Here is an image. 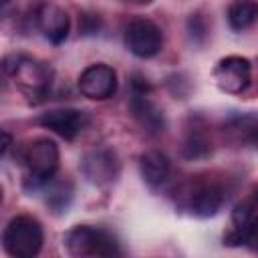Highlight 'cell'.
Masks as SVG:
<instances>
[{
	"label": "cell",
	"instance_id": "6da1fadb",
	"mask_svg": "<svg viewBox=\"0 0 258 258\" xmlns=\"http://www.w3.org/2000/svg\"><path fill=\"white\" fill-rule=\"evenodd\" d=\"M0 67L16 81L18 89L28 97V101L38 103L50 93L52 69L46 62L26 54H10L2 60Z\"/></svg>",
	"mask_w": 258,
	"mask_h": 258
},
{
	"label": "cell",
	"instance_id": "7a4b0ae2",
	"mask_svg": "<svg viewBox=\"0 0 258 258\" xmlns=\"http://www.w3.org/2000/svg\"><path fill=\"white\" fill-rule=\"evenodd\" d=\"M0 242L6 254L14 258H32L40 252L44 242L42 226L32 216H16L6 224Z\"/></svg>",
	"mask_w": 258,
	"mask_h": 258
},
{
	"label": "cell",
	"instance_id": "3957f363",
	"mask_svg": "<svg viewBox=\"0 0 258 258\" xmlns=\"http://www.w3.org/2000/svg\"><path fill=\"white\" fill-rule=\"evenodd\" d=\"M64 248L75 258L119 256L121 248L115 236L95 226H75L64 234Z\"/></svg>",
	"mask_w": 258,
	"mask_h": 258
},
{
	"label": "cell",
	"instance_id": "277c9868",
	"mask_svg": "<svg viewBox=\"0 0 258 258\" xmlns=\"http://www.w3.org/2000/svg\"><path fill=\"white\" fill-rule=\"evenodd\" d=\"M26 185L38 187L48 183L58 169V147L52 139H34L24 151Z\"/></svg>",
	"mask_w": 258,
	"mask_h": 258
},
{
	"label": "cell",
	"instance_id": "5b68a950",
	"mask_svg": "<svg viewBox=\"0 0 258 258\" xmlns=\"http://www.w3.org/2000/svg\"><path fill=\"white\" fill-rule=\"evenodd\" d=\"M125 46L139 58H151L163 46L161 28L147 18H135L125 28Z\"/></svg>",
	"mask_w": 258,
	"mask_h": 258
},
{
	"label": "cell",
	"instance_id": "8992f818",
	"mask_svg": "<svg viewBox=\"0 0 258 258\" xmlns=\"http://www.w3.org/2000/svg\"><path fill=\"white\" fill-rule=\"evenodd\" d=\"M214 83L220 91L240 95L252 83V62L244 56H226L214 69Z\"/></svg>",
	"mask_w": 258,
	"mask_h": 258
},
{
	"label": "cell",
	"instance_id": "52a82bcc",
	"mask_svg": "<svg viewBox=\"0 0 258 258\" xmlns=\"http://www.w3.org/2000/svg\"><path fill=\"white\" fill-rule=\"evenodd\" d=\"M79 91L93 101H105L117 91V73L105 62L89 64L79 77Z\"/></svg>",
	"mask_w": 258,
	"mask_h": 258
},
{
	"label": "cell",
	"instance_id": "ba28073f",
	"mask_svg": "<svg viewBox=\"0 0 258 258\" xmlns=\"http://www.w3.org/2000/svg\"><path fill=\"white\" fill-rule=\"evenodd\" d=\"M81 171L87 181H91L95 185H105L117 177L119 161L111 149H105V147L93 149V151L85 153V157L81 161Z\"/></svg>",
	"mask_w": 258,
	"mask_h": 258
},
{
	"label": "cell",
	"instance_id": "9c48e42d",
	"mask_svg": "<svg viewBox=\"0 0 258 258\" xmlns=\"http://www.w3.org/2000/svg\"><path fill=\"white\" fill-rule=\"evenodd\" d=\"M133 87V95H131V111L135 115V119L149 131V133H159L165 127V119L163 113L149 101L147 97V89L149 85L141 79H133L131 83Z\"/></svg>",
	"mask_w": 258,
	"mask_h": 258
},
{
	"label": "cell",
	"instance_id": "30bf717a",
	"mask_svg": "<svg viewBox=\"0 0 258 258\" xmlns=\"http://www.w3.org/2000/svg\"><path fill=\"white\" fill-rule=\"evenodd\" d=\"M36 26L52 44H60L67 40L71 30V18L64 8L52 2H42L36 8Z\"/></svg>",
	"mask_w": 258,
	"mask_h": 258
},
{
	"label": "cell",
	"instance_id": "8fae6325",
	"mask_svg": "<svg viewBox=\"0 0 258 258\" xmlns=\"http://www.w3.org/2000/svg\"><path fill=\"white\" fill-rule=\"evenodd\" d=\"M234 230L224 236V242L230 246H252L256 244V204L254 200L242 202L232 210Z\"/></svg>",
	"mask_w": 258,
	"mask_h": 258
},
{
	"label": "cell",
	"instance_id": "7c38bea8",
	"mask_svg": "<svg viewBox=\"0 0 258 258\" xmlns=\"http://www.w3.org/2000/svg\"><path fill=\"white\" fill-rule=\"evenodd\" d=\"M38 123L62 139H75L87 125V113L81 109H52L38 117Z\"/></svg>",
	"mask_w": 258,
	"mask_h": 258
},
{
	"label": "cell",
	"instance_id": "4fadbf2b",
	"mask_svg": "<svg viewBox=\"0 0 258 258\" xmlns=\"http://www.w3.org/2000/svg\"><path fill=\"white\" fill-rule=\"evenodd\" d=\"M226 194L218 183H200L189 196V210L200 218H212L224 206Z\"/></svg>",
	"mask_w": 258,
	"mask_h": 258
},
{
	"label": "cell",
	"instance_id": "5bb4252c",
	"mask_svg": "<svg viewBox=\"0 0 258 258\" xmlns=\"http://www.w3.org/2000/svg\"><path fill=\"white\" fill-rule=\"evenodd\" d=\"M139 169H141L143 179L149 185L157 187V185H161L169 177L171 165H169V159H167V155L163 151L151 149V151H145L139 157Z\"/></svg>",
	"mask_w": 258,
	"mask_h": 258
},
{
	"label": "cell",
	"instance_id": "9a60e30c",
	"mask_svg": "<svg viewBox=\"0 0 258 258\" xmlns=\"http://www.w3.org/2000/svg\"><path fill=\"white\" fill-rule=\"evenodd\" d=\"M181 153L187 159H204L212 153V141L208 139V133L204 131V127H200L196 123L191 127H187L183 145H181Z\"/></svg>",
	"mask_w": 258,
	"mask_h": 258
},
{
	"label": "cell",
	"instance_id": "2e32d148",
	"mask_svg": "<svg viewBox=\"0 0 258 258\" xmlns=\"http://www.w3.org/2000/svg\"><path fill=\"white\" fill-rule=\"evenodd\" d=\"M258 6L254 0H234L228 8V22L234 30H246L256 22Z\"/></svg>",
	"mask_w": 258,
	"mask_h": 258
},
{
	"label": "cell",
	"instance_id": "e0dca14e",
	"mask_svg": "<svg viewBox=\"0 0 258 258\" xmlns=\"http://www.w3.org/2000/svg\"><path fill=\"white\" fill-rule=\"evenodd\" d=\"M230 137H234L236 143L240 141H248L254 145L256 141V117L254 115H246V117H236L232 119L226 129H224Z\"/></svg>",
	"mask_w": 258,
	"mask_h": 258
},
{
	"label": "cell",
	"instance_id": "ac0fdd59",
	"mask_svg": "<svg viewBox=\"0 0 258 258\" xmlns=\"http://www.w3.org/2000/svg\"><path fill=\"white\" fill-rule=\"evenodd\" d=\"M71 198H73V189L69 183H56L48 196H46V202L50 208H54L56 212H67L69 204H71Z\"/></svg>",
	"mask_w": 258,
	"mask_h": 258
},
{
	"label": "cell",
	"instance_id": "d6986e66",
	"mask_svg": "<svg viewBox=\"0 0 258 258\" xmlns=\"http://www.w3.org/2000/svg\"><path fill=\"white\" fill-rule=\"evenodd\" d=\"M12 145V135L8 133V131H4V129H0V157L8 151V147Z\"/></svg>",
	"mask_w": 258,
	"mask_h": 258
},
{
	"label": "cell",
	"instance_id": "ffe728a7",
	"mask_svg": "<svg viewBox=\"0 0 258 258\" xmlns=\"http://www.w3.org/2000/svg\"><path fill=\"white\" fill-rule=\"evenodd\" d=\"M0 202H2V189H0Z\"/></svg>",
	"mask_w": 258,
	"mask_h": 258
}]
</instances>
